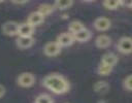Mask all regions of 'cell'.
<instances>
[{
	"instance_id": "obj_16",
	"label": "cell",
	"mask_w": 132,
	"mask_h": 103,
	"mask_svg": "<svg viewBox=\"0 0 132 103\" xmlns=\"http://www.w3.org/2000/svg\"><path fill=\"white\" fill-rule=\"evenodd\" d=\"M73 5V1L72 0H58L54 3V7L58 8L60 10H65L70 8Z\"/></svg>"
},
{
	"instance_id": "obj_3",
	"label": "cell",
	"mask_w": 132,
	"mask_h": 103,
	"mask_svg": "<svg viewBox=\"0 0 132 103\" xmlns=\"http://www.w3.org/2000/svg\"><path fill=\"white\" fill-rule=\"evenodd\" d=\"M117 48L120 53L128 55L132 54V37L130 36H123L118 40Z\"/></svg>"
},
{
	"instance_id": "obj_15",
	"label": "cell",
	"mask_w": 132,
	"mask_h": 103,
	"mask_svg": "<svg viewBox=\"0 0 132 103\" xmlns=\"http://www.w3.org/2000/svg\"><path fill=\"white\" fill-rule=\"evenodd\" d=\"M54 9H55L54 5L48 4V3H43V4H40V5L38 6L37 11H38L40 14H42L43 16H46V15L51 14V13L54 11Z\"/></svg>"
},
{
	"instance_id": "obj_12",
	"label": "cell",
	"mask_w": 132,
	"mask_h": 103,
	"mask_svg": "<svg viewBox=\"0 0 132 103\" xmlns=\"http://www.w3.org/2000/svg\"><path fill=\"white\" fill-rule=\"evenodd\" d=\"M118 56L113 53H106L101 57V61L100 63L110 66V67H114V65L118 63Z\"/></svg>"
},
{
	"instance_id": "obj_2",
	"label": "cell",
	"mask_w": 132,
	"mask_h": 103,
	"mask_svg": "<svg viewBox=\"0 0 132 103\" xmlns=\"http://www.w3.org/2000/svg\"><path fill=\"white\" fill-rule=\"evenodd\" d=\"M16 83L22 88H31L35 83V76L31 72H22L16 77Z\"/></svg>"
},
{
	"instance_id": "obj_18",
	"label": "cell",
	"mask_w": 132,
	"mask_h": 103,
	"mask_svg": "<svg viewBox=\"0 0 132 103\" xmlns=\"http://www.w3.org/2000/svg\"><path fill=\"white\" fill-rule=\"evenodd\" d=\"M94 91L97 93H104L109 89V84L104 80H99L94 84Z\"/></svg>"
},
{
	"instance_id": "obj_11",
	"label": "cell",
	"mask_w": 132,
	"mask_h": 103,
	"mask_svg": "<svg viewBox=\"0 0 132 103\" xmlns=\"http://www.w3.org/2000/svg\"><path fill=\"white\" fill-rule=\"evenodd\" d=\"M15 44L20 49H27L30 48L34 44L33 37H18L15 40Z\"/></svg>"
},
{
	"instance_id": "obj_20",
	"label": "cell",
	"mask_w": 132,
	"mask_h": 103,
	"mask_svg": "<svg viewBox=\"0 0 132 103\" xmlns=\"http://www.w3.org/2000/svg\"><path fill=\"white\" fill-rule=\"evenodd\" d=\"M34 103H54V100L47 94H40L35 98Z\"/></svg>"
},
{
	"instance_id": "obj_14",
	"label": "cell",
	"mask_w": 132,
	"mask_h": 103,
	"mask_svg": "<svg viewBox=\"0 0 132 103\" xmlns=\"http://www.w3.org/2000/svg\"><path fill=\"white\" fill-rule=\"evenodd\" d=\"M102 5L108 10H114L124 5V2L121 0H105L102 2Z\"/></svg>"
},
{
	"instance_id": "obj_4",
	"label": "cell",
	"mask_w": 132,
	"mask_h": 103,
	"mask_svg": "<svg viewBox=\"0 0 132 103\" xmlns=\"http://www.w3.org/2000/svg\"><path fill=\"white\" fill-rule=\"evenodd\" d=\"M18 29H19V23L15 21H6L2 24L1 30L2 33L6 36H14L18 35Z\"/></svg>"
},
{
	"instance_id": "obj_22",
	"label": "cell",
	"mask_w": 132,
	"mask_h": 103,
	"mask_svg": "<svg viewBox=\"0 0 132 103\" xmlns=\"http://www.w3.org/2000/svg\"><path fill=\"white\" fill-rule=\"evenodd\" d=\"M5 94H6V89H5V87H4L3 84H0V99H1L2 97H4Z\"/></svg>"
},
{
	"instance_id": "obj_1",
	"label": "cell",
	"mask_w": 132,
	"mask_h": 103,
	"mask_svg": "<svg viewBox=\"0 0 132 103\" xmlns=\"http://www.w3.org/2000/svg\"><path fill=\"white\" fill-rule=\"evenodd\" d=\"M42 83L47 90H50L51 92L57 95H62L67 93L70 88L68 80L64 76L58 73H51L46 75L43 78Z\"/></svg>"
},
{
	"instance_id": "obj_8",
	"label": "cell",
	"mask_w": 132,
	"mask_h": 103,
	"mask_svg": "<svg viewBox=\"0 0 132 103\" xmlns=\"http://www.w3.org/2000/svg\"><path fill=\"white\" fill-rule=\"evenodd\" d=\"M35 28L29 25L27 22L26 23H21L19 24V29H18V36L19 37H33Z\"/></svg>"
},
{
	"instance_id": "obj_21",
	"label": "cell",
	"mask_w": 132,
	"mask_h": 103,
	"mask_svg": "<svg viewBox=\"0 0 132 103\" xmlns=\"http://www.w3.org/2000/svg\"><path fill=\"white\" fill-rule=\"evenodd\" d=\"M123 85L126 90L132 91V74L127 75L123 80Z\"/></svg>"
},
{
	"instance_id": "obj_19",
	"label": "cell",
	"mask_w": 132,
	"mask_h": 103,
	"mask_svg": "<svg viewBox=\"0 0 132 103\" xmlns=\"http://www.w3.org/2000/svg\"><path fill=\"white\" fill-rule=\"evenodd\" d=\"M112 69H113V67H110V66H107V65H104V64L100 63L98 65V68H97V72L101 76H106V75L111 73Z\"/></svg>"
},
{
	"instance_id": "obj_7",
	"label": "cell",
	"mask_w": 132,
	"mask_h": 103,
	"mask_svg": "<svg viewBox=\"0 0 132 103\" xmlns=\"http://www.w3.org/2000/svg\"><path fill=\"white\" fill-rule=\"evenodd\" d=\"M56 42L61 46V47H65V46H70L73 44L74 42V38L73 35L69 32H63L61 34L58 35Z\"/></svg>"
},
{
	"instance_id": "obj_10",
	"label": "cell",
	"mask_w": 132,
	"mask_h": 103,
	"mask_svg": "<svg viewBox=\"0 0 132 103\" xmlns=\"http://www.w3.org/2000/svg\"><path fill=\"white\" fill-rule=\"evenodd\" d=\"M111 44V38L106 34H100L95 39V45L98 48H106Z\"/></svg>"
},
{
	"instance_id": "obj_23",
	"label": "cell",
	"mask_w": 132,
	"mask_h": 103,
	"mask_svg": "<svg viewBox=\"0 0 132 103\" xmlns=\"http://www.w3.org/2000/svg\"><path fill=\"white\" fill-rule=\"evenodd\" d=\"M28 1H11V3L13 4H26Z\"/></svg>"
},
{
	"instance_id": "obj_24",
	"label": "cell",
	"mask_w": 132,
	"mask_h": 103,
	"mask_svg": "<svg viewBox=\"0 0 132 103\" xmlns=\"http://www.w3.org/2000/svg\"><path fill=\"white\" fill-rule=\"evenodd\" d=\"M124 4H127L130 8H132V1H131V2H128V3H125V2H124Z\"/></svg>"
},
{
	"instance_id": "obj_17",
	"label": "cell",
	"mask_w": 132,
	"mask_h": 103,
	"mask_svg": "<svg viewBox=\"0 0 132 103\" xmlns=\"http://www.w3.org/2000/svg\"><path fill=\"white\" fill-rule=\"evenodd\" d=\"M84 28H85L84 24H82L81 22H79V21H72V22L69 24V26H68L69 33H71V34H75V33H77L78 31L82 30Z\"/></svg>"
},
{
	"instance_id": "obj_9",
	"label": "cell",
	"mask_w": 132,
	"mask_h": 103,
	"mask_svg": "<svg viewBox=\"0 0 132 103\" xmlns=\"http://www.w3.org/2000/svg\"><path fill=\"white\" fill-rule=\"evenodd\" d=\"M44 21V16L42 14H40L37 10L36 11H33L31 12L29 15H28V19H27V23L29 25H31L32 27H36V26H39L40 24H42Z\"/></svg>"
},
{
	"instance_id": "obj_6",
	"label": "cell",
	"mask_w": 132,
	"mask_h": 103,
	"mask_svg": "<svg viewBox=\"0 0 132 103\" xmlns=\"http://www.w3.org/2000/svg\"><path fill=\"white\" fill-rule=\"evenodd\" d=\"M93 26L97 31L104 32V31H106L110 28L111 21L106 16H99V18L95 19V21L93 23Z\"/></svg>"
},
{
	"instance_id": "obj_25",
	"label": "cell",
	"mask_w": 132,
	"mask_h": 103,
	"mask_svg": "<svg viewBox=\"0 0 132 103\" xmlns=\"http://www.w3.org/2000/svg\"><path fill=\"white\" fill-rule=\"evenodd\" d=\"M66 103H67V102H66Z\"/></svg>"
},
{
	"instance_id": "obj_5",
	"label": "cell",
	"mask_w": 132,
	"mask_h": 103,
	"mask_svg": "<svg viewBox=\"0 0 132 103\" xmlns=\"http://www.w3.org/2000/svg\"><path fill=\"white\" fill-rule=\"evenodd\" d=\"M62 47L56 42V41H50L44 44L43 46V53L47 57H56L61 53Z\"/></svg>"
},
{
	"instance_id": "obj_13",
	"label": "cell",
	"mask_w": 132,
	"mask_h": 103,
	"mask_svg": "<svg viewBox=\"0 0 132 103\" xmlns=\"http://www.w3.org/2000/svg\"><path fill=\"white\" fill-rule=\"evenodd\" d=\"M72 35H73L74 41H78V42H87V41L91 38L92 33H91L90 30H88V29L85 27L82 30H80V31H78L77 33L72 34Z\"/></svg>"
}]
</instances>
